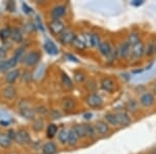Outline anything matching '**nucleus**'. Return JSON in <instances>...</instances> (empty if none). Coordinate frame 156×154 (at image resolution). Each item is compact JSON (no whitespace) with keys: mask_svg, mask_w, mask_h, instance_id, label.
<instances>
[{"mask_svg":"<svg viewBox=\"0 0 156 154\" xmlns=\"http://www.w3.org/2000/svg\"><path fill=\"white\" fill-rule=\"evenodd\" d=\"M72 45L74 46L76 49H79V50H83L85 46H87V44H85V41L83 39H81L80 37H77L74 39V41H73Z\"/></svg>","mask_w":156,"mask_h":154,"instance_id":"nucleus-23","label":"nucleus"},{"mask_svg":"<svg viewBox=\"0 0 156 154\" xmlns=\"http://www.w3.org/2000/svg\"><path fill=\"white\" fill-rule=\"evenodd\" d=\"M21 76V73H20V70L18 69H14L12 71H9V73L6 74L5 76V81L9 83V84H12L16 81L18 78Z\"/></svg>","mask_w":156,"mask_h":154,"instance_id":"nucleus-14","label":"nucleus"},{"mask_svg":"<svg viewBox=\"0 0 156 154\" xmlns=\"http://www.w3.org/2000/svg\"><path fill=\"white\" fill-rule=\"evenodd\" d=\"M58 131V127H57L55 124H50L48 127H47V136L50 138H54L55 134L57 133Z\"/></svg>","mask_w":156,"mask_h":154,"instance_id":"nucleus-30","label":"nucleus"},{"mask_svg":"<svg viewBox=\"0 0 156 154\" xmlns=\"http://www.w3.org/2000/svg\"><path fill=\"white\" fill-rule=\"evenodd\" d=\"M84 125V130H85V138H93L95 135H96V130H95V127L90 124H83Z\"/></svg>","mask_w":156,"mask_h":154,"instance_id":"nucleus-25","label":"nucleus"},{"mask_svg":"<svg viewBox=\"0 0 156 154\" xmlns=\"http://www.w3.org/2000/svg\"><path fill=\"white\" fill-rule=\"evenodd\" d=\"M145 53L148 56H152L156 53V43L155 42H151L148 44L147 48H145Z\"/></svg>","mask_w":156,"mask_h":154,"instance_id":"nucleus-28","label":"nucleus"},{"mask_svg":"<svg viewBox=\"0 0 156 154\" xmlns=\"http://www.w3.org/2000/svg\"><path fill=\"white\" fill-rule=\"evenodd\" d=\"M131 54L136 59H140L145 54V45L142 42H140L138 44L134 45L131 48Z\"/></svg>","mask_w":156,"mask_h":154,"instance_id":"nucleus-12","label":"nucleus"},{"mask_svg":"<svg viewBox=\"0 0 156 154\" xmlns=\"http://www.w3.org/2000/svg\"><path fill=\"white\" fill-rule=\"evenodd\" d=\"M128 44L130 45V46H134V45H136L140 43V36H138L137 34H134V32H132V34H130L129 36H128V41H127Z\"/></svg>","mask_w":156,"mask_h":154,"instance_id":"nucleus-29","label":"nucleus"},{"mask_svg":"<svg viewBox=\"0 0 156 154\" xmlns=\"http://www.w3.org/2000/svg\"><path fill=\"white\" fill-rule=\"evenodd\" d=\"M95 130H96L97 133L99 134H106L109 131V126H108L107 123L103 122V121H98L95 124Z\"/></svg>","mask_w":156,"mask_h":154,"instance_id":"nucleus-13","label":"nucleus"},{"mask_svg":"<svg viewBox=\"0 0 156 154\" xmlns=\"http://www.w3.org/2000/svg\"><path fill=\"white\" fill-rule=\"evenodd\" d=\"M19 60L17 59V57L12 56L9 59L7 60H3V64H2V68H1V72H5L7 71V70H11L14 69L15 67L17 66V64H18Z\"/></svg>","mask_w":156,"mask_h":154,"instance_id":"nucleus-11","label":"nucleus"},{"mask_svg":"<svg viewBox=\"0 0 156 154\" xmlns=\"http://www.w3.org/2000/svg\"><path fill=\"white\" fill-rule=\"evenodd\" d=\"M49 29L53 34H62L65 30V24L60 20H52L49 23Z\"/></svg>","mask_w":156,"mask_h":154,"instance_id":"nucleus-4","label":"nucleus"},{"mask_svg":"<svg viewBox=\"0 0 156 154\" xmlns=\"http://www.w3.org/2000/svg\"><path fill=\"white\" fill-rule=\"evenodd\" d=\"M42 151L44 154H55L57 151V148H56V145L52 142H48L46 144H44L42 148Z\"/></svg>","mask_w":156,"mask_h":154,"instance_id":"nucleus-18","label":"nucleus"},{"mask_svg":"<svg viewBox=\"0 0 156 154\" xmlns=\"http://www.w3.org/2000/svg\"><path fill=\"white\" fill-rule=\"evenodd\" d=\"M15 140L20 145H26V144L30 143V135L25 129H20L17 131Z\"/></svg>","mask_w":156,"mask_h":154,"instance_id":"nucleus-5","label":"nucleus"},{"mask_svg":"<svg viewBox=\"0 0 156 154\" xmlns=\"http://www.w3.org/2000/svg\"><path fill=\"white\" fill-rule=\"evenodd\" d=\"M66 12H67V7L59 4V5L54 6L51 9V16L53 20H59V18H62V17H64L66 15Z\"/></svg>","mask_w":156,"mask_h":154,"instance_id":"nucleus-9","label":"nucleus"},{"mask_svg":"<svg viewBox=\"0 0 156 154\" xmlns=\"http://www.w3.org/2000/svg\"><path fill=\"white\" fill-rule=\"evenodd\" d=\"M62 105H64V108L65 109H67V110H70V109H72V107H73V105H74V102H73V100L72 99H66V100H64V103H62Z\"/></svg>","mask_w":156,"mask_h":154,"instance_id":"nucleus-37","label":"nucleus"},{"mask_svg":"<svg viewBox=\"0 0 156 154\" xmlns=\"http://www.w3.org/2000/svg\"><path fill=\"white\" fill-rule=\"evenodd\" d=\"M90 117H92V113H85L84 115L85 119H90Z\"/></svg>","mask_w":156,"mask_h":154,"instance_id":"nucleus-43","label":"nucleus"},{"mask_svg":"<svg viewBox=\"0 0 156 154\" xmlns=\"http://www.w3.org/2000/svg\"><path fill=\"white\" fill-rule=\"evenodd\" d=\"M20 113L22 117H24L27 120H32L36 117V110L34 108H31L28 105V103L26 104H20Z\"/></svg>","mask_w":156,"mask_h":154,"instance_id":"nucleus-2","label":"nucleus"},{"mask_svg":"<svg viewBox=\"0 0 156 154\" xmlns=\"http://www.w3.org/2000/svg\"><path fill=\"white\" fill-rule=\"evenodd\" d=\"M5 54H6L5 50L2 49V48H0V60H3V59L5 57Z\"/></svg>","mask_w":156,"mask_h":154,"instance_id":"nucleus-40","label":"nucleus"},{"mask_svg":"<svg viewBox=\"0 0 156 154\" xmlns=\"http://www.w3.org/2000/svg\"><path fill=\"white\" fill-rule=\"evenodd\" d=\"M87 103L90 107H100L103 104V100L99 95L97 94H90L87 98Z\"/></svg>","mask_w":156,"mask_h":154,"instance_id":"nucleus-8","label":"nucleus"},{"mask_svg":"<svg viewBox=\"0 0 156 154\" xmlns=\"http://www.w3.org/2000/svg\"><path fill=\"white\" fill-rule=\"evenodd\" d=\"M62 84H64L65 87L68 88V89H72V88H73V83H72L71 78L68 76L66 73H62Z\"/></svg>","mask_w":156,"mask_h":154,"instance_id":"nucleus-31","label":"nucleus"},{"mask_svg":"<svg viewBox=\"0 0 156 154\" xmlns=\"http://www.w3.org/2000/svg\"><path fill=\"white\" fill-rule=\"evenodd\" d=\"M2 64H3V60H0V72H1V68H2Z\"/></svg>","mask_w":156,"mask_h":154,"instance_id":"nucleus-44","label":"nucleus"},{"mask_svg":"<svg viewBox=\"0 0 156 154\" xmlns=\"http://www.w3.org/2000/svg\"><path fill=\"white\" fill-rule=\"evenodd\" d=\"M44 47H45V50H46L49 54L55 55V54L58 53V49H57V47L55 46L54 43L52 41H50V40H47L46 43H45V45H44Z\"/></svg>","mask_w":156,"mask_h":154,"instance_id":"nucleus-20","label":"nucleus"},{"mask_svg":"<svg viewBox=\"0 0 156 154\" xmlns=\"http://www.w3.org/2000/svg\"><path fill=\"white\" fill-rule=\"evenodd\" d=\"M67 57H68V59H70V60H72V62L78 63V59H77L75 56H73V55H71V54H67Z\"/></svg>","mask_w":156,"mask_h":154,"instance_id":"nucleus-41","label":"nucleus"},{"mask_svg":"<svg viewBox=\"0 0 156 154\" xmlns=\"http://www.w3.org/2000/svg\"><path fill=\"white\" fill-rule=\"evenodd\" d=\"M85 37H87V41H85V44H87V42H89L90 46L99 47V45H100V43H101V41H100V37L98 36L97 34H90V36H85Z\"/></svg>","mask_w":156,"mask_h":154,"instance_id":"nucleus-19","label":"nucleus"},{"mask_svg":"<svg viewBox=\"0 0 156 154\" xmlns=\"http://www.w3.org/2000/svg\"><path fill=\"white\" fill-rule=\"evenodd\" d=\"M100 84H101L102 89L104 90V91H106V92H108V93L114 92L115 87V81L112 79V78H109V77L103 78V79L101 80V82H100Z\"/></svg>","mask_w":156,"mask_h":154,"instance_id":"nucleus-10","label":"nucleus"},{"mask_svg":"<svg viewBox=\"0 0 156 154\" xmlns=\"http://www.w3.org/2000/svg\"><path fill=\"white\" fill-rule=\"evenodd\" d=\"M6 9H9V12H12V11H15V9H16V5H15V3L12 1H9L6 3Z\"/></svg>","mask_w":156,"mask_h":154,"instance_id":"nucleus-38","label":"nucleus"},{"mask_svg":"<svg viewBox=\"0 0 156 154\" xmlns=\"http://www.w3.org/2000/svg\"><path fill=\"white\" fill-rule=\"evenodd\" d=\"M117 54L121 59H127V57L131 54V46H130L127 42L122 43L119 46V48H118Z\"/></svg>","mask_w":156,"mask_h":154,"instance_id":"nucleus-6","label":"nucleus"},{"mask_svg":"<svg viewBox=\"0 0 156 154\" xmlns=\"http://www.w3.org/2000/svg\"><path fill=\"white\" fill-rule=\"evenodd\" d=\"M74 79L76 80L77 82H82L85 79V75L84 73H82L81 71H78L74 73Z\"/></svg>","mask_w":156,"mask_h":154,"instance_id":"nucleus-36","label":"nucleus"},{"mask_svg":"<svg viewBox=\"0 0 156 154\" xmlns=\"http://www.w3.org/2000/svg\"><path fill=\"white\" fill-rule=\"evenodd\" d=\"M78 141V136L76 135V133L74 132V130L71 129L69 130V140H68V144L70 146H75L77 144Z\"/></svg>","mask_w":156,"mask_h":154,"instance_id":"nucleus-32","label":"nucleus"},{"mask_svg":"<svg viewBox=\"0 0 156 154\" xmlns=\"http://www.w3.org/2000/svg\"><path fill=\"white\" fill-rule=\"evenodd\" d=\"M11 39L14 41L15 43H20L23 39V34H22V31L19 28H15L12 30V36Z\"/></svg>","mask_w":156,"mask_h":154,"instance_id":"nucleus-22","label":"nucleus"},{"mask_svg":"<svg viewBox=\"0 0 156 154\" xmlns=\"http://www.w3.org/2000/svg\"><path fill=\"white\" fill-rule=\"evenodd\" d=\"M12 30L9 27H6V28H3L0 31V39L3 40V41H5V40L9 39L12 36Z\"/></svg>","mask_w":156,"mask_h":154,"instance_id":"nucleus-33","label":"nucleus"},{"mask_svg":"<svg viewBox=\"0 0 156 154\" xmlns=\"http://www.w3.org/2000/svg\"><path fill=\"white\" fill-rule=\"evenodd\" d=\"M75 38H76V36L71 29H65L64 32L59 36V42L62 45H69L72 44Z\"/></svg>","mask_w":156,"mask_h":154,"instance_id":"nucleus-3","label":"nucleus"},{"mask_svg":"<svg viewBox=\"0 0 156 154\" xmlns=\"http://www.w3.org/2000/svg\"><path fill=\"white\" fill-rule=\"evenodd\" d=\"M57 138L62 144H66L68 143V140H69V130L67 129H62L57 134Z\"/></svg>","mask_w":156,"mask_h":154,"instance_id":"nucleus-24","label":"nucleus"},{"mask_svg":"<svg viewBox=\"0 0 156 154\" xmlns=\"http://www.w3.org/2000/svg\"><path fill=\"white\" fill-rule=\"evenodd\" d=\"M41 59V54L37 51H30L29 53H27L24 56V59L22 62L24 63V65H26L27 67H34L36 66L37 63L40 62Z\"/></svg>","mask_w":156,"mask_h":154,"instance_id":"nucleus-1","label":"nucleus"},{"mask_svg":"<svg viewBox=\"0 0 156 154\" xmlns=\"http://www.w3.org/2000/svg\"><path fill=\"white\" fill-rule=\"evenodd\" d=\"M16 94H17V91L14 87H12V85H7V87H5L3 89V97L5 98V99L12 100L16 97Z\"/></svg>","mask_w":156,"mask_h":154,"instance_id":"nucleus-17","label":"nucleus"},{"mask_svg":"<svg viewBox=\"0 0 156 154\" xmlns=\"http://www.w3.org/2000/svg\"><path fill=\"white\" fill-rule=\"evenodd\" d=\"M105 120H106V122L108 123V124H110L112 126L119 125L115 113H106V115H105Z\"/></svg>","mask_w":156,"mask_h":154,"instance_id":"nucleus-27","label":"nucleus"},{"mask_svg":"<svg viewBox=\"0 0 156 154\" xmlns=\"http://www.w3.org/2000/svg\"><path fill=\"white\" fill-rule=\"evenodd\" d=\"M127 108H128V110H130V112H132V113L137 112V110H138L137 102H136V101H134V100L129 101V102L127 103Z\"/></svg>","mask_w":156,"mask_h":154,"instance_id":"nucleus-34","label":"nucleus"},{"mask_svg":"<svg viewBox=\"0 0 156 154\" xmlns=\"http://www.w3.org/2000/svg\"><path fill=\"white\" fill-rule=\"evenodd\" d=\"M98 49H99V52L101 53L102 55H104V56H109L110 54H112V46H110L109 43L107 42H101L99 45V47H98Z\"/></svg>","mask_w":156,"mask_h":154,"instance_id":"nucleus-16","label":"nucleus"},{"mask_svg":"<svg viewBox=\"0 0 156 154\" xmlns=\"http://www.w3.org/2000/svg\"><path fill=\"white\" fill-rule=\"evenodd\" d=\"M74 132L76 133V135L78 136V138H85V130H84V125H76L73 128Z\"/></svg>","mask_w":156,"mask_h":154,"instance_id":"nucleus-26","label":"nucleus"},{"mask_svg":"<svg viewBox=\"0 0 156 154\" xmlns=\"http://www.w3.org/2000/svg\"><path fill=\"white\" fill-rule=\"evenodd\" d=\"M22 6H23V7H24V9H24V11H25V12H26V13H27V14H28V13H30V12H31V11H30V9H29V7H28V6H27V4H26V3H23V4H22Z\"/></svg>","mask_w":156,"mask_h":154,"instance_id":"nucleus-42","label":"nucleus"},{"mask_svg":"<svg viewBox=\"0 0 156 154\" xmlns=\"http://www.w3.org/2000/svg\"><path fill=\"white\" fill-rule=\"evenodd\" d=\"M115 116H117V119H118V123H119V125H122V126H127L130 124V118L129 116H128L127 113L125 112H120L118 113H115Z\"/></svg>","mask_w":156,"mask_h":154,"instance_id":"nucleus-15","label":"nucleus"},{"mask_svg":"<svg viewBox=\"0 0 156 154\" xmlns=\"http://www.w3.org/2000/svg\"><path fill=\"white\" fill-rule=\"evenodd\" d=\"M43 126H44V122H43V120L37 119L36 122L34 123L32 128H34V130H36V131H41L43 129Z\"/></svg>","mask_w":156,"mask_h":154,"instance_id":"nucleus-35","label":"nucleus"},{"mask_svg":"<svg viewBox=\"0 0 156 154\" xmlns=\"http://www.w3.org/2000/svg\"><path fill=\"white\" fill-rule=\"evenodd\" d=\"M140 103L144 107H151L155 103V97L152 93H145L140 96Z\"/></svg>","mask_w":156,"mask_h":154,"instance_id":"nucleus-7","label":"nucleus"},{"mask_svg":"<svg viewBox=\"0 0 156 154\" xmlns=\"http://www.w3.org/2000/svg\"><path fill=\"white\" fill-rule=\"evenodd\" d=\"M16 131L15 130H12V129H9V131H7V133L6 134L9 135V138H11V140H15V138H16Z\"/></svg>","mask_w":156,"mask_h":154,"instance_id":"nucleus-39","label":"nucleus"},{"mask_svg":"<svg viewBox=\"0 0 156 154\" xmlns=\"http://www.w3.org/2000/svg\"><path fill=\"white\" fill-rule=\"evenodd\" d=\"M152 154H156V151H154V152H153Z\"/></svg>","mask_w":156,"mask_h":154,"instance_id":"nucleus-46","label":"nucleus"},{"mask_svg":"<svg viewBox=\"0 0 156 154\" xmlns=\"http://www.w3.org/2000/svg\"><path fill=\"white\" fill-rule=\"evenodd\" d=\"M154 90H155V92H156V83H155V85H154Z\"/></svg>","mask_w":156,"mask_h":154,"instance_id":"nucleus-45","label":"nucleus"},{"mask_svg":"<svg viewBox=\"0 0 156 154\" xmlns=\"http://www.w3.org/2000/svg\"><path fill=\"white\" fill-rule=\"evenodd\" d=\"M12 145V140L9 138L6 133H0V147L1 148H9Z\"/></svg>","mask_w":156,"mask_h":154,"instance_id":"nucleus-21","label":"nucleus"}]
</instances>
